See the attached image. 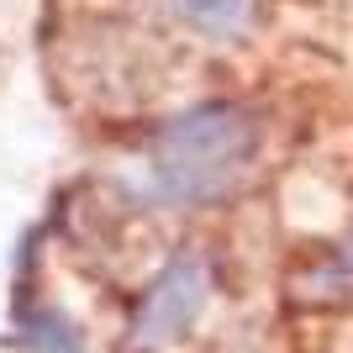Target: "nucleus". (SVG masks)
Here are the masks:
<instances>
[{
    "instance_id": "2",
    "label": "nucleus",
    "mask_w": 353,
    "mask_h": 353,
    "mask_svg": "<svg viewBox=\"0 0 353 353\" xmlns=\"http://www.w3.org/2000/svg\"><path fill=\"white\" fill-rule=\"evenodd\" d=\"M201 290H206V280H201V264H174L159 285H153V290H148L143 316H137V338H143V343L174 338L179 327L195 316V306H201Z\"/></svg>"
},
{
    "instance_id": "4",
    "label": "nucleus",
    "mask_w": 353,
    "mask_h": 353,
    "mask_svg": "<svg viewBox=\"0 0 353 353\" xmlns=\"http://www.w3.org/2000/svg\"><path fill=\"white\" fill-rule=\"evenodd\" d=\"M343 269H353V243H348V253H343Z\"/></svg>"
},
{
    "instance_id": "1",
    "label": "nucleus",
    "mask_w": 353,
    "mask_h": 353,
    "mask_svg": "<svg viewBox=\"0 0 353 353\" xmlns=\"http://www.w3.org/2000/svg\"><path fill=\"white\" fill-rule=\"evenodd\" d=\"M248 143L253 132L232 105H201L163 127L159 153H153V179L169 201H206L237 174Z\"/></svg>"
},
{
    "instance_id": "3",
    "label": "nucleus",
    "mask_w": 353,
    "mask_h": 353,
    "mask_svg": "<svg viewBox=\"0 0 353 353\" xmlns=\"http://www.w3.org/2000/svg\"><path fill=\"white\" fill-rule=\"evenodd\" d=\"M174 6L185 21H195L206 32H232L243 21V11H248V0H174Z\"/></svg>"
}]
</instances>
